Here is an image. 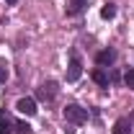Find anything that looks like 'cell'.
Here are the masks:
<instances>
[{"label":"cell","mask_w":134,"mask_h":134,"mask_svg":"<svg viewBox=\"0 0 134 134\" xmlns=\"http://www.w3.org/2000/svg\"><path fill=\"white\" fill-rule=\"evenodd\" d=\"M16 132L18 134H29V132H31V126H29L26 121H18V124H16Z\"/></svg>","instance_id":"cell-11"},{"label":"cell","mask_w":134,"mask_h":134,"mask_svg":"<svg viewBox=\"0 0 134 134\" xmlns=\"http://www.w3.org/2000/svg\"><path fill=\"white\" fill-rule=\"evenodd\" d=\"M13 132H16V124L10 121L5 111H0V134H13Z\"/></svg>","instance_id":"cell-6"},{"label":"cell","mask_w":134,"mask_h":134,"mask_svg":"<svg viewBox=\"0 0 134 134\" xmlns=\"http://www.w3.org/2000/svg\"><path fill=\"white\" fill-rule=\"evenodd\" d=\"M5 3H8V5H16V0H5Z\"/></svg>","instance_id":"cell-14"},{"label":"cell","mask_w":134,"mask_h":134,"mask_svg":"<svg viewBox=\"0 0 134 134\" xmlns=\"http://www.w3.org/2000/svg\"><path fill=\"white\" fill-rule=\"evenodd\" d=\"M129 129H132V121L129 119H119L116 124H114V134H126Z\"/></svg>","instance_id":"cell-8"},{"label":"cell","mask_w":134,"mask_h":134,"mask_svg":"<svg viewBox=\"0 0 134 134\" xmlns=\"http://www.w3.org/2000/svg\"><path fill=\"white\" fill-rule=\"evenodd\" d=\"M65 119L70 121V124H85V121H88V111L80 108L77 103H70V106L65 108Z\"/></svg>","instance_id":"cell-1"},{"label":"cell","mask_w":134,"mask_h":134,"mask_svg":"<svg viewBox=\"0 0 134 134\" xmlns=\"http://www.w3.org/2000/svg\"><path fill=\"white\" fill-rule=\"evenodd\" d=\"M54 96H57V83H54V80L44 83L39 90H36V98L39 100H54Z\"/></svg>","instance_id":"cell-3"},{"label":"cell","mask_w":134,"mask_h":134,"mask_svg":"<svg viewBox=\"0 0 134 134\" xmlns=\"http://www.w3.org/2000/svg\"><path fill=\"white\" fill-rule=\"evenodd\" d=\"M116 16V8H114V5H111V3H108V5H103V8H100V18H114Z\"/></svg>","instance_id":"cell-10"},{"label":"cell","mask_w":134,"mask_h":134,"mask_svg":"<svg viewBox=\"0 0 134 134\" xmlns=\"http://www.w3.org/2000/svg\"><path fill=\"white\" fill-rule=\"evenodd\" d=\"M5 80H8V70H5V67L0 65V85L5 83Z\"/></svg>","instance_id":"cell-13"},{"label":"cell","mask_w":134,"mask_h":134,"mask_svg":"<svg viewBox=\"0 0 134 134\" xmlns=\"http://www.w3.org/2000/svg\"><path fill=\"white\" fill-rule=\"evenodd\" d=\"M90 77H93V80H96L100 88H108V75L103 72V67H96V70L90 72Z\"/></svg>","instance_id":"cell-7"},{"label":"cell","mask_w":134,"mask_h":134,"mask_svg":"<svg viewBox=\"0 0 134 134\" xmlns=\"http://www.w3.org/2000/svg\"><path fill=\"white\" fill-rule=\"evenodd\" d=\"M16 108L21 111V114H26V116H34V114L39 111V108H36V100H34L31 96H26V98H21V100L16 103Z\"/></svg>","instance_id":"cell-4"},{"label":"cell","mask_w":134,"mask_h":134,"mask_svg":"<svg viewBox=\"0 0 134 134\" xmlns=\"http://www.w3.org/2000/svg\"><path fill=\"white\" fill-rule=\"evenodd\" d=\"M96 62H98V67H108V65H114V62H116V52H114V49H103V52H98Z\"/></svg>","instance_id":"cell-5"},{"label":"cell","mask_w":134,"mask_h":134,"mask_svg":"<svg viewBox=\"0 0 134 134\" xmlns=\"http://www.w3.org/2000/svg\"><path fill=\"white\" fill-rule=\"evenodd\" d=\"M80 75H83V62H80V57H77V54H72L70 67H67V83H75V80H80Z\"/></svg>","instance_id":"cell-2"},{"label":"cell","mask_w":134,"mask_h":134,"mask_svg":"<svg viewBox=\"0 0 134 134\" xmlns=\"http://www.w3.org/2000/svg\"><path fill=\"white\" fill-rule=\"evenodd\" d=\"M85 5H88V0H70V8H67V13H70V16H77Z\"/></svg>","instance_id":"cell-9"},{"label":"cell","mask_w":134,"mask_h":134,"mask_svg":"<svg viewBox=\"0 0 134 134\" xmlns=\"http://www.w3.org/2000/svg\"><path fill=\"white\" fill-rule=\"evenodd\" d=\"M124 83H126V88H132V90H134V70H129V72H126Z\"/></svg>","instance_id":"cell-12"}]
</instances>
